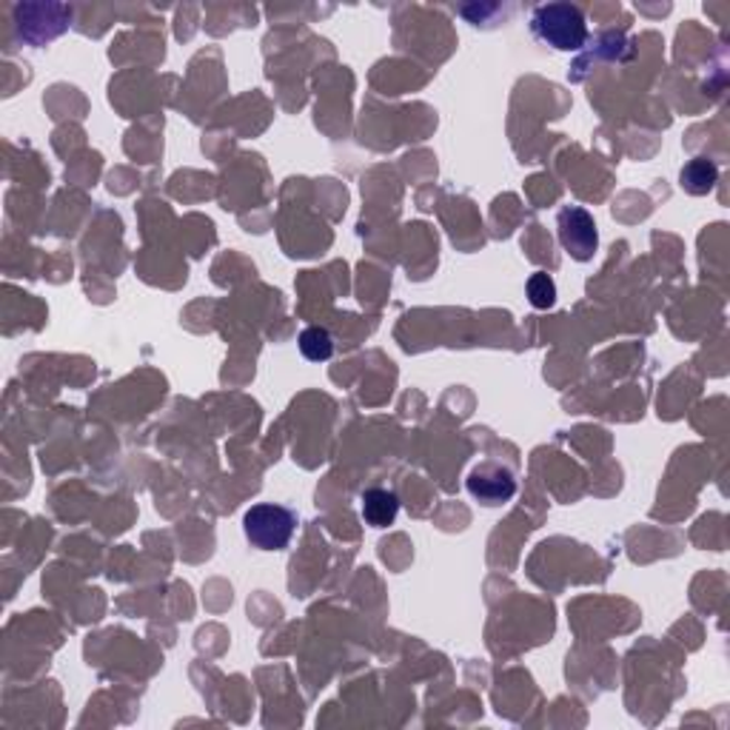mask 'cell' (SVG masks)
I'll use <instances>...</instances> for the list:
<instances>
[{"instance_id": "6da1fadb", "label": "cell", "mask_w": 730, "mask_h": 730, "mask_svg": "<svg viewBox=\"0 0 730 730\" xmlns=\"http://www.w3.org/2000/svg\"><path fill=\"white\" fill-rule=\"evenodd\" d=\"M531 32L536 40L548 44L557 52H577L587 44L585 12L573 3H543L531 15Z\"/></svg>"}, {"instance_id": "277c9868", "label": "cell", "mask_w": 730, "mask_h": 730, "mask_svg": "<svg viewBox=\"0 0 730 730\" xmlns=\"http://www.w3.org/2000/svg\"><path fill=\"white\" fill-rule=\"evenodd\" d=\"M468 494L477 499V503L488 505H505L511 503L514 494H517V480L508 468L494 466V462H482L477 466L471 474H468Z\"/></svg>"}, {"instance_id": "5b68a950", "label": "cell", "mask_w": 730, "mask_h": 730, "mask_svg": "<svg viewBox=\"0 0 730 730\" xmlns=\"http://www.w3.org/2000/svg\"><path fill=\"white\" fill-rule=\"evenodd\" d=\"M362 508V520L369 522L371 528H388L394 525L399 514V497L394 491L385 488H369L360 497Z\"/></svg>"}, {"instance_id": "ba28073f", "label": "cell", "mask_w": 730, "mask_h": 730, "mask_svg": "<svg viewBox=\"0 0 730 730\" xmlns=\"http://www.w3.org/2000/svg\"><path fill=\"white\" fill-rule=\"evenodd\" d=\"M525 292L534 309H554V302H557V283L545 272L531 274L525 283Z\"/></svg>"}, {"instance_id": "8992f818", "label": "cell", "mask_w": 730, "mask_h": 730, "mask_svg": "<svg viewBox=\"0 0 730 730\" xmlns=\"http://www.w3.org/2000/svg\"><path fill=\"white\" fill-rule=\"evenodd\" d=\"M716 181H719V169H716L714 160H708V158L688 160L682 174H679V186L685 188L688 195H693V197L708 195L710 188L716 186Z\"/></svg>"}, {"instance_id": "52a82bcc", "label": "cell", "mask_w": 730, "mask_h": 730, "mask_svg": "<svg viewBox=\"0 0 730 730\" xmlns=\"http://www.w3.org/2000/svg\"><path fill=\"white\" fill-rule=\"evenodd\" d=\"M297 343H300V351L306 360H311V362L332 360L334 339H332V334L325 332V329H320V325H309V329L300 334Z\"/></svg>"}, {"instance_id": "7a4b0ae2", "label": "cell", "mask_w": 730, "mask_h": 730, "mask_svg": "<svg viewBox=\"0 0 730 730\" xmlns=\"http://www.w3.org/2000/svg\"><path fill=\"white\" fill-rule=\"evenodd\" d=\"M243 531H246L255 548L283 550L292 543L294 531H297V514L286 508V505H251L246 517H243Z\"/></svg>"}, {"instance_id": "3957f363", "label": "cell", "mask_w": 730, "mask_h": 730, "mask_svg": "<svg viewBox=\"0 0 730 730\" xmlns=\"http://www.w3.org/2000/svg\"><path fill=\"white\" fill-rule=\"evenodd\" d=\"M557 232L562 249L568 251L577 263L594 260L596 246H599V232H596V223L594 218H591V211H585L582 206H568V209H562L557 218Z\"/></svg>"}]
</instances>
